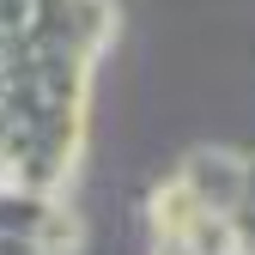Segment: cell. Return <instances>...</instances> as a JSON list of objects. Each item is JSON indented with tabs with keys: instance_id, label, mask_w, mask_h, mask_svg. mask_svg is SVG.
Segmentation results:
<instances>
[{
	"instance_id": "6da1fadb",
	"label": "cell",
	"mask_w": 255,
	"mask_h": 255,
	"mask_svg": "<svg viewBox=\"0 0 255 255\" xmlns=\"http://www.w3.org/2000/svg\"><path fill=\"white\" fill-rule=\"evenodd\" d=\"M243 176H249V158H237V152H225V146H201V152L182 158L176 188H182L201 213L231 219V207H237V195H243Z\"/></svg>"
}]
</instances>
